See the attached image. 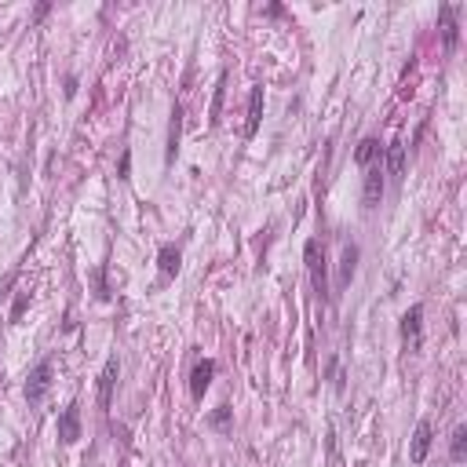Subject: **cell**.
<instances>
[{"instance_id": "6da1fadb", "label": "cell", "mask_w": 467, "mask_h": 467, "mask_svg": "<svg viewBox=\"0 0 467 467\" xmlns=\"http://www.w3.org/2000/svg\"><path fill=\"white\" fill-rule=\"evenodd\" d=\"M303 260H307V270H311V285H314V296L321 303H329V263H325V245L318 237H311L303 245Z\"/></svg>"}, {"instance_id": "7a4b0ae2", "label": "cell", "mask_w": 467, "mask_h": 467, "mask_svg": "<svg viewBox=\"0 0 467 467\" xmlns=\"http://www.w3.org/2000/svg\"><path fill=\"white\" fill-rule=\"evenodd\" d=\"M52 380H55V362H52V358L37 362V369L26 376V387H22V394H26L29 406H40V401L47 398V391H52Z\"/></svg>"}, {"instance_id": "3957f363", "label": "cell", "mask_w": 467, "mask_h": 467, "mask_svg": "<svg viewBox=\"0 0 467 467\" xmlns=\"http://www.w3.org/2000/svg\"><path fill=\"white\" fill-rule=\"evenodd\" d=\"M398 332H401V343L409 350H420V343H424V303H413V307L401 314Z\"/></svg>"}, {"instance_id": "277c9868", "label": "cell", "mask_w": 467, "mask_h": 467, "mask_svg": "<svg viewBox=\"0 0 467 467\" xmlns=\"http://www.w3.org/2000/svg\"><path fill=\"white\" fill-rule=\"evenodd\" d=\"M383 190H387V172H383L380 161H376V165L365 168V183H362V201H365V208H376V205L383 201Z\"/></svg>"}, {"instance_id": "5b68a950", "label": "cell", "mask_w": 467, "mask_h": 467, "mask_svg": "<svg viewBox=\"0 0 467 467\" xmlns=\"http://www.w3.org/2000/svg\"><path fill=\"white\" fill-rule=\"evenodd\" d=\"M216 358H201L198 365H194V373H190V398L194 401H201L205 398V391L212 387V380H216Z\"/></svg>"}, {"instance_id": "8992f818", "label": "cell", "mask_w": 467, "mask_h": 467, "mask_svg": "<svg viewBox=\"0 0 467 467\" xmlns=\"http://www.w3.org/2000/svg\"><path fill=\"white\" fill-rule=\"evenodd\" d=\"M59 442L62 445H77L80 442V406L77 401H70V406L59 413Z\"/></svg>"}, {"instance_id": "52a82bcc", "label": "cell", "mask_w": 467, "mask_h": 467, "mask_svg": "<svg viewBox=\"0 0 467 467\" xmlns=\"http://www.w3.org/2000/svg\"><path fill=\"white\" fill-rule=\"evenodd\" d=\"M117 373H121V362H117V354H110L106 365H103V376H99V406H103V409H110V401H114Z\"/></svg>"}, {"instance_id": "ba28073f", "label": "cell", "mask_w": 467, "mask_h": 467, "mask_svg": "<svg viewBox=\"0 0 467 467\" xmlns=\"http://www.w3.org/2000/svg\"><path fill=\"white\" fill-rule=\"evenodd\" d=\"M431 442H434V427H431V420H420V424H416V431H413L409 460H413V464H424L427 453H431Z\"/></svg>"}, {"instance_id": "9c48e42d", "label": "cell", "mask_w": 467, "mask_h": 467, "mask_svg": "<svg viewBox=\"0 0 467 467\" xmlns=\"http://www.w3.org/2000/svg\"><path fill=\"white\" fill-rule=\"evenodd\" d=\"M157 267H161V281H172L183 267V252L175 249L172 241H165V245L157 249Z\"/></svg>"}, {"instance_id": "30bf717a", "label": "cell", "mask_w": 467, "mask_h": 467, "mask_svg": "<svg viewBox=\"0 0 467 467\" xmlns=\"http://www.w3.org/2000/svg\"><path fill=\"white\" fill-rule=\"evenodd\" d=\"M438 19H442V40H445V55H453V52H457V40H460L457 8H453V4H445V8L438 11Z\"/></svg>"}, {"instance_id": "8fae6325", "label": "cell", "mask_w": 467, "mask_h": 467, "mask_svg": "<svg viewBox=\"0 0 467 467\" xmlns=\"http://www.w3.org/2000/svg\"><path fill=\"white\" fill-rule=\"evenodd\" d=\"M260 121H263V84H255L249 91V121H245V139H255L260 132Z\"/></svg>"}, {"instance_id": "7c38bea8", "label": "cell", "mask_w": 467, "mask_h": 467, "mask_svg": "<svg viewBox=\"0 0 467 467\" xmlns=\"http://www.w3.org/2000/svg\"><path fill=\"white\" fill-rule=\"evenodd\" d=\"M179 139H183V106H172V121H168V147H165V161L172 165L175 154H179Z\"/></svg>"}, {"instance_id": "4fadbf2b", "label": "cell", "mask_w": 467, "mask_h": 467, "mask_svg": "<svg viewBox=\"0 0 467 467\" xmlns=\"http://www.w3.org/2000/svg\"><path fill=\"white\" fill-rule=\"evenodd\" d=\"M380 154H383L380 139H376V135H365V139L358 142V150H354V165L369 168V165H376V157H380Z\"/></svg>"}, {"instance_id": "5bb4252c", "label": "cell", "mask_w": 467, "mask_h": 467, "mask_svg": "<svg viewBox=\"0 0 467 467\" xmlns=\"http://www.w3.org/2000/svg\"><path fill=\"white\" fill-rule=\"evenodd\" d=\"M387 175L391 179H401V175H406V142H391L387 147Z\"/></svg>"}, {"instance_id": "9a60e30c", "label": "cell", "mask_w": 467, "mask_h": 467, "mask_svg": "<svg viewBox=\"0 0 467 467\" xmlns=\"http://www.w3.org/2000/svg\"><path fill=\"white\" fill-rule=\"evenodd\" d=\"M354 270H358V245H343V260H340V288H347L350 285V278H354Z\"/></svg>"}, {"instance_id": "2e32d148", "label": "cell", "mask_w": 467, "mask_h": 467, "mask_svg": "<svg viewBox=\"0 0 467 467\" xmlns=\"http://www.w3.org/2000/svg\"><path fill=\"white\" fill-rule=\"evenodd\" d=\"M449 460H453V464H464L467 460V424H460L453 431V442H449Z\"/></svg>"}, {"instance_id": "e0dca14e", "label": "cell", "mask_w": 467, "mask_h": 467, "mask_svg": "<svg viewBox=\"0 0 467 467\" xmlns=\"http://www.w3.org/2000/svg\"><path fill=\"white\" fill-rule=\"evenodd\" d=\"M230 420H234V409H230V406H219L212 416H208V427H216V431H230Z\"/></svg>"}, {"instance_id": "ac0fdd59", "label": "cell", "mask_w": 467, "mask_h": 467, "mask_svg": "<svg viewBox=\"0 0 467 467\" xmlns=\"http://www.w3.org/2000/svg\"><path fill=\"white\" fill-rule=\"evenodd\" d=\"M223 95H227V73H219V84H216V99H212V128L219 124V114H223Z\"/></svg>"}, {"instance_id": "d6986e66", "label": "cell", "mask_w": 467, "mask_h": 467, "mask_svg": "<svg viewBox=\"0 0 467 467\" xmlns=\"http://www.w3.org/2000/svg\"><path fill=\"white\" fill-rule=\"evenodd\" d=\"M117 179L121 183H128V179H132V150H121V161H117Z\"/></svg>"}, {"instance_id": "ffe728a7", "label": "cell", "mask_w": 467, "mask_h": 467, "mask_svg": "<svg viewBox=\"0 0 467 467\" xmlns=\"http://www.w3.org/2000/svg\"><path fill=\"white\" fill-rule=\"evenodd\" d=\"M26 307H29V292H19V296H15V303H11V321H19Z\"/></svg>"}, {"instance_id": "44dd1931", "label": "cell", "mask_w": 467, "mask_h": 467, "mask_svg": "<svg viewBox=\"0 0 467 467\" xmlns=\"http://www.w3.org/2000/svg\"><path fill=\"white\" fill-rule=\"evenodd\" d=\"M95 288H99V299H110V288H106V267L95 270Z\"/></svg>"}, {"instance_id": "7402d4cb", "label": "cell", "mask_w": 467, "mask_h": 467, "mask_svg": "<svg viewBox=\"0 0 467 467\" xmlns=\"http://www.w3.org/2000/svg\"><path fill=\"white\" fill-rule=\"evenodd\" d=\"M73 95H77V77L66 80V99H73Z\"/></svg>"}, {"instance_id": "603a6c76", "label": "cell", "mask_w": 467, "mask_h": 467, "mask_svg": "<svg viewBox=\"0 0 467 467\" xmlns=\"http://www.w3.org/2000/svg\"><path fill=\"white\" fill-rule=\"evenodd\" d=\"M267 15H270V19H278V15H285V8H281V4H270Z\"/></svg>"}]
</instances>
